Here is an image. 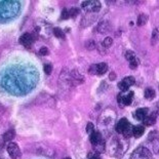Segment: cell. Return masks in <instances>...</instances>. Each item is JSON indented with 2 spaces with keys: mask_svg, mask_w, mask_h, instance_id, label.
I'll return each mask as SVG.
<instances>
[{
  "mask_svg": "<svg viewBox=\"0 0 159 159\" xmlns=\"http://www.w3.org/2000/svg\"><path fill=\"white\" fill-rule=\"evenodd\" d=\"M19 3L16 1L0 2V16L3 18H11L19 12Z\"/></svg>",
  "mask_w": 159,
  "mask_h": 159,
  "instance_id": "obj_1",
  "label": "cell"
},
{
  "mask_svg": "<svg viewBox=\"0 0 159 159\" xmlns=\"http://www.w3.org/2000/svg\"><path fill=\"white\" fill-rule=\"evenodd\" d=\"M90 143L98 153H102V152L105 151L106 145H105V141L102 138V134H101L99 131L94 130L93 133L90 134Z\"/></svg>",
  "mask_w": 159,
  "mask_h": 159,
  "instance_id": "obj_2",
  "label": "cell"
},
{
  "mask_svg": "<svg viewBox=\"0 0 159 159\" xmlns=\"http://www.w3.org/2000/svg\"><path fill=\"white\" fill-rule=\"evenodd\" d=\"M81 7H82V9H84L86 12L96 13V12L101 11L102 5H101L100 1H98V0H93V1H83L82 3H81Z\"/></svg>",
  "mask_w": 159,
  "mask_h": 159,
  "instance_id": "obj_3",
  "label": "cell"
},
{
  "mask_svg": "<svg viewBox=\"0 0 159 159\" xmlns=\"http://www.w3.org/2000/svg\"><path fill=\"white\" fill-rule=\"evenodd\" d=\"M152 158V153L150 150H148L145 147H139L136 149L129 159H151Z\"/></svg>",
  "mask_w": 159,
  "mask_h": 159,
  "instance_id": "obj_4",
  "label": "cell"
},
{
  "mask_svg": "<svg viewBox=\"0 0 159 159\" xmlns=\"http://www.w3.org/2000/svg\"><path fill=\"white\" fill-rule=\"evenodd\" d=\"M6 150H7V153L9 154V156H11V159H21V157H22L21 149H20L18 144L15 143V142L8 143Z\"/></svg>",
  "mask_w": 159,
  "mask_h": 159,
  "instance_id": "obj_5",
  "label": "cell"
},
{
  "mask_svg": "<svg viewBox=\"0 0 159 159\" xmlns=\"http://www.w3.org/2000/svg\"><path fill=\"white\" fill-rule=\"evenodd\" d=\"M108 71V65L106 63H99L96 65L90 66V68L89 70V74H96V75H104Z\"/></svg>",
  "mask_w": 159,
  "mask_h": 159,
  "instance_id": "obj_6",
  "label": "cell"
},
{
  "mask_svg": "<svg viewBox=\"0 0 159 159\" xmlns=\"http://www.w3.org/2000/svg\"><path fill=\"white\" fill-rule=\"evenodd\" d=\"M34 36H33L31 33H24V34L20 37L19 39V42L21 43V44L26 47V48H31L33 43H34Z\"/></svg>",
  "mask_w": 159,
  "mask_h": 159,
  "instance_id": "obj_7",
  "label": "cell"
},
{
  "mask_svg": "<svg viewBox=\"0 0 159 159\" xmlns=\"http://www.w3.org/2000/svg\"><path fill=\"white\" fill-rule=\"evenodd\" d=\"M133 98H134L133 91L128 93V94L119 93L117 96V102H118V104L120 105V107H123V105H125V106H128V105H130L131 102H133Z\"/></svg>",
  "mask_w": 159,
  "mask_h": 159,
  "instance_id": "obj_8",
  "label": "cell"
},
{
  "mask_svg": "<svg viewBox=\"0 0 159 159\" xmlns=\"http://www.w3.org/2000/svg\"><path fill=\"white\" fill-rule=\"evenodd\" d=\"M148 116V109L147 108H140L134 113V118H136L139 121H143Z\"/></svg>",
  "mask_w": 159,
  "mask_h": 159,
  "instance_id": "obj_9",
  "label": "cell"
},
{
  "mask_svg": "<svg viewBox=\"0 0 159 159\" xmlns=\"http://www.w3.org/2000/svg\"><path fill=\"white\" fill-rule=\"evenodd\" d=\"M128 124H129V122H128V120L126 118H121V119L117 122L116 126H115V129H116L118 134H122L123 130L126 128Z\"/></svg>",
  "mask_w": 159,
  "mask_h": 159,
  "instance_id": "obj_10",
  "label": "cell"
},
{
  "mask_svg": "<svg viewBox=\"0 0 159 159\" xmlns=\"http://www.w3.org/2000/svg\"><path fill=\"white\" fill-rule=\"evenodd\" d=\"M156 116H157V114L155 112L152 113L151 115H148V116L143 120L144 124L146 125V126H151V125H154L155 122H156Z\"/></svg>",
  "mask_w": 159,
  "mask_h": 159,
  "instance_id": "obj_11",
  "label": "cell"
},
{
  "mask_svg": "<svg viewBox=\"0 0 159 159\" xmlns=\"http://www.w3.org/2000/svg\"><path fill=\"white\" fill-rule=\"evenodd\" d=\"M16 137V130L13 129V128H11V129H8L6 133L3 134L2 138L4 142H11V140L13 138Z\"/></svg>",
  "mask_w": 159,
  "mask_h": 159,
  "instance_id": "obj_12",
  "label": "cell"
},
{
  "mask_svg": "<svg viewBox=\"0 0 159 159\" xmlns=\"http://www.w3.org/2000/svg\"><path fill=\"white\" fill-rule=\"evenodd\" d=\"M145 133V128L144 126H142V125H137V126L134 127L133 129V136L134 138H140Z\"/></svg>",
  "mask_w": 159,
  "mask_h": 159,
  "instance_id": "obj_13",
  "label": "cell"
},
{
  "mask_svg": "<svg viewBox=\"0 0 159 159\" xmlns=\"http://www.w3.org/2000/svg\"><path fill=\"white\" fill-rule=\"evenodd\" d=\"M145 98L148 101H152L155 98V90L151 87H148V89H145Z\"/></svg>",
  "mask_w": 159,
  "mask_h": 159,
  "instance_id": "obj_14",
  "label": "cell"
},
{
  "mask_svg": "<svg viewBox=\"0 0 159 159\" xmlns=\"http://www.w3.org/2000/svg\"><path fill=\"white\" fill-rule=\"evenodd\" d=\"M133 129H134V126L129 123V124H128L127 126H126V128H125V129L123 130V133H122V134L124 136V138L128 139V138H130L131 136H133Z\"/></svg>",
  "mask_w": 159,
  "mask_h": 159,
  "instance_id": "obj_15",
  "label": "cell"
},
{
  "mask_svg": "<svg viewBox=\"0 0 159 159\" xmlns=\"http://www.w3.org/2000/svg\"><path fill=\"white\" fill-rule=\"evenodd\" d=\"M148 21V16L145 13H141L138 18V26H144Z\"/></svg>",
  "mask_w": 159,
  "mask_h": 159,
  "instance_id": "obj_16",
  "label": "cell"
},
{
  "mask_svg": "<svg viewBox=\"0 0 159 159\" xmlns=\"http://www.w3.org/2000/svg\"><path fill=\"white\" fill-rule=\"evenodd\" d=\"M53 35H55L57 38H62V39H65V33H64L63 30H61L60 28H55L53 29Z\"/></svg>",
  "mask_w": 159,
  "mask_h": 159,
  "instance_id": "obj_17",
  "label": "cell"
},
{
  "mask_svg": "<svg viewBox=\"0 0 159 159\" xmlns=\"http://www.w3.org/2000/svg\"><path fill=\"white\" fill-rule=\"evenodd\" d=\"M125 57H126V60L129 61V63L130 62H134V61L137 60L136 53H134V52H130V50H128V52H125Z\"/></svg>",
  "mask_w": 159,
  "mask_h": 159,
  "instance_id": "obj_18",
  "label": "cell"
},
{
  "mask_svg": "<svg viewBox=\"0 0 159 159\" xmlns=\"http://www.w3.org/2000/svg\"><path fill=\"white\" fill-rule=\"evenodd\" d=\"M123 82L126 84V85L129 87L131 85H134V82H136V80H134V77L133 76H127V77H125V78H123Z\"/></svg>",
  "mask_w": 159,
  "mask_h": 159,
  "instance_id": "obj_19",
  "label": "cell"
},
{
  "mask_svg": "<svg viewBox=\"0 0 159 159\" xmlns=\"http://www.w3.org/2000/svg\"><path fill=\"white\" fill-rule=\"evenodd\" d=\"M158 138H159V134H158V131L154 130V131H152V133L149 134V136H148V140H149V141H151V142H153V141H155V140H158Z\"/></svg>",
  "mask_w": 159,
  "mask_h": 159,
  "instance_id": "obj_20",
  "label": "cell"
},
{
  "mask_svg": "<svg viewBox=\"0 0 159 159\" xmlns=\"http://www.w3.org/2000/svg\"><path fill=\"white\" fill-rule=\"evenodd\" d=\"M43 70H44V72L46 75H49L50 73H52V64H45L44 66H43Z\"/></svg>",
  "mask_w": 159,
  "mask_h": 159,
  "instance_id": "obj_21",
  "label": "cell"
},
{
  "mask_svg": "<svg viewBox=\"0 0 159 159\" xmlns=\"http://www.w3.org/2000/svg\"><path fill=\"white\" fill-rule=\"evenodd\" d=\"M159 38V34H158V30L157 29H154L153 31V34H152V44H155L157 41V39Z\"/></svg>",
  "mask_w": 159,
  "mask_h": 159,
  "instance_id": "obj_22",
  "label": "cell"
},
{
  "mask_svg": "<svg viewBox=\"0 0 159 159\" xmlns=\"http://www.w3.org/2000/svg\"><path fill=\"white\" fill-rule=\"evenodd\" d=\"M112 43H113V39L111 38V37H106V38L104 39L103 44L106 47H110L111 45H112Z\"/></svg>",
  "mask_w": 159,
  "mask_h": 159,
  "instance_id": "obj_23",
  "label": "cell"
},
{
  "mask_svg": "<svg viewBox=\"0 0 159 159\" xmlns=\"http://www.w3.org/2000/svg\"><path fill=\"white\" fill-rule=\"evenodd\" d=\"M69 12H70V18H76L79 13V9L78 8H72V9H70Z\"/></svg>",
  "mask_w": 159,
  "mask_h": 159,
  "instance_id": "obj_24",
  "label": "cell"
},
{
  "mask_svg": "<svg viewBox=\"0 0 159 159\" xmlns=\"http://www.w3.org/2000/svg\"><path fill=\"white\" fill-rule=\"evenodd\" d=\"M48 48H47L46 46H42V47H40V49H39V55L40 56H47L48 55Z\"/></svg>",
  "mask_w": 159,
  "mask_h": 159,
  "instance_id": "obj_25",
  "label": "cell"
},
{
  "mask_svg": "<svg viewBox=\"0 0 159 159\" xmlns=\"http://www.w3.org/2000/svg\"><path fill=\"white\" fill-rule=\"evenodd\" d=\"M118 89H119L121 91H126L128 89V86L123 82V81H120V82L118 83Z\"/></svg>",
  "mask_w": 159,
  "mask_h": 159,
  "instance_id": "obj_26",
  "label": "cell"
},
{
  "mask_svg": "<svg viewBox=\"0 0 159 159\" xmlns=\"http://www.w3.org/2000/svg\"><path fill=\"white\" fill-rule=\"evenodd\" d=\"M70 18V12L69 11H67V9H63L62 11V15H61V19L62 20H67Z\"/></svg>",
  "mask_w": 159,
  "mask_h": 159,
  "instance_id": "obj_27",
  "label": "cell"
},
{
  "mask_svg": "<svg viewBox=\"0 0 159 159\" xmlns=\"http://www.w3.org/2000/svg\"><path fill=\"white\" fill-rule=\"evenodd\" d=\"M86 131H87V134H89V136L94 131V126H93V124L89 122V123H87V126H86Z\"/></svg>",
  "mask_w": 159,
  "mask_h": 159,
  "instance_id": "obj_28",
  "label": "cell"
},
{
  "mask_svg": "<svg viewBox=\"0 0 159 159\" xmlns=\"http://www.w3.org/2000/svg\"><path fill=\"white\" fill-rule=\"evenodd\" d=\"M105 25H107V22H101V24L99 25V30H100V32L101 33H105V32H107V29L105 28Z\"/></svg>",
  "mask_w": 159,
  "mask_h": 159,
  "instance_id": "obj_29",
  "label": "cell"
},
{
  "mask_svg": "<svg viewBox=\"0 0 159 159\" xmlns=\"http://www.w3.org/2000/svg\"><path fill=\"white\" fill-rule=\"evenodd\" d=\"M138 65H139V61L138 60H136V61H134V62H130L129 63V67H130V69H136L137 67H138Z\"/></svg>",
  "mask_w": 159,
  "mask_h": 159,
  "instance_id": "obj_30",
  "label": "cell"
},
{
  "mask_svg": "<svg viewBox=\"0 0 159 159\" xmlns=\"http://www.w3.org/2000/svg\"><path fill=\"white\" fill-rule=\"evenodd\" d=\"M4 143H5V142H4V140H3L2 136H0V149L3 147V144H4Z\"/></svg>",
  "mask_w": 159,
  "mask_h": 159,
  "instance_id": "obj_31",
  "label": "cell"
},
{
  "mask_svg": "<svg viewBox=\"0 0 159 159\" xmlns=\"http://www.w3.org/2000/svg\"><path fill=\"white\" fill-rule=\"evenodd\" d=\"M114 78H115V74H114V73L112 72V76L110 77V80H113Z\"/></svg>",
  "mask_w": 159,
  "mask_h": 159,
  "instance_id": "obj_32",
  "label": "cell"
},
{
  "mask_svg": "<svg viewBox=\"0 0 159 159\" xmlns=\"http://www.w3.org/2000/svg\"><path fill=\"white\" fill-rule=\"evenodd\" d=\"M89 159H100V158L98 157V156H93V157H90Z\"/></svg>",
  "mask_w": 159,
  "mask_h": 159,
  "instance_id": "obj_33",
  "label": "cell"
},
{
  "mask_svg": "<svg viewBox=\"0 0 159 159\" xmlns=\"http://www.w3.org/2000/svg\"><path fill=\"white\" fill-rule=\"evenodd\" d=\"M64 159H71V158H69V157H66V158H64Z\"/></svg>",
  "mask_w": 159,
  "mask_h": 159,
  "instance_id": "obj_34",
  "label": "cell"
}]
</instances>
